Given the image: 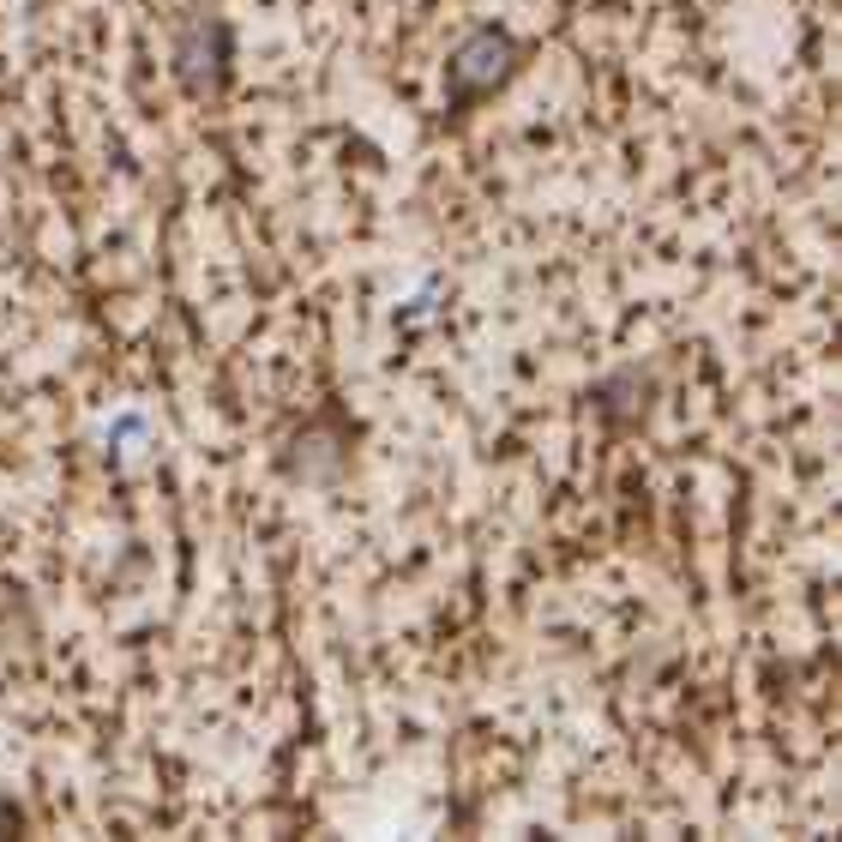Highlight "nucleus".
I'll use <instances>...</instances> for the list:
<instances>
[{"mask_svg":"<svg viewBox=\"0 0 842 842\" xmlns=\"http://www.w3.org/2000/svg\"><path fill=\"white\" fill-rule=\"evenodd\" d=\"M512 66H518V42L505 37V30H476V37L452 54V73H445L452 109H469L488 91H500L505 78H512Z\"/></svg>","mask_w":842,"mask_h":842,"instance_id":"f257e3e1","label":"nucleus"},{"mask_svg":"<svg viewBox=\"0 0 842 842\" xmlns=\"http://www.w3.org/2000/svg\"><path fill=\"white\" fill-rule=\"evenodd\" d=\"M175 73L193 97H211L229 73V25L223 18H193L175 42Z\"/></svg>","mask_w":842,"mask_h":842,"instance_id":"f03ea898","label":"nucleus"},{"mask_svg":"<svg viewBox=\"0 0 842 842\" xmlns=\"http://www.w3.org/2000/svg\"><path fill=\"white\" fill-rule=\"evenodd\" d=\"M13 825H25V818H18V806H0V830H13Z\"/></svg>","mask_w":842,"mask_h":842,"instance_id":"7ed1b4c3","label":"nucleus"}]
</instances>
